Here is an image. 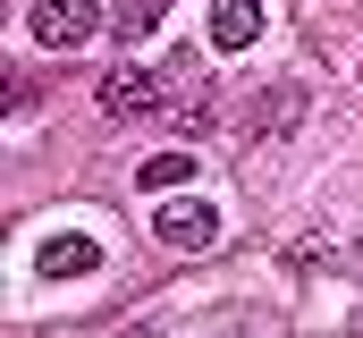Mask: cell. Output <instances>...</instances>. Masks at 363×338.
<instances>
[{
    "label": "cell",
    "instance_id": "cell-1",
    "mask_svg": "<svg viewBox=\"0 0 363 338\" xmlns=\"http://www.w3.org/2000/svg\"><path fill=\"white\" fill-rule=\"evenodd\" d=\"M93 102H101V119H110V127H144V119H161V110H169V102H161V84L144 77L135 60H118V68L101 77Z\"/></svg>",
    "mask_w": 363,
    "mask_h": 338
},
{
    "label": "cell",
    "instance_id": "cell-4",
    "mask_svg": "<svg viewBox=\"0 0 363 338\" xmlns=\"http://www.w3.org/2000/svg\"><path fill=\"white\" fill-rule=\"evenodd\" d=\"M304 84L296 77H279V84H262L254 102H245V136H287V127H304Z\"/></svg>",
    "mask_w": 363,
    "mask_h": 338
},
{
    "label": "cell",
    "instance_id": "cell-9",
    "mask_svg": "<svg viewBox=\"0 0 363 338\" xmlns=\"http://www.w3.org/2000/svg\"><path fill=\"white\" fill-rule=\"evenodd\" d=\"M169 0H118V43H135V34H152V17H161Z\"/></svg>",
    "mask_w": 363,
    "mask_h": 338
},
{
    "label": "cell",
    "instance_id": "cell-7",
    "mask_svg": "<svg viewBox=\"0 0 363 338\" xmlns=\"http://www.w3.org/2000/svg\"><path fill=\"white\" fill-rule=\"evenodd\" d=\"M262 34V0H211V51H245Z\"/></svg>",
    "mask_w": 363,
    "mask_h": 338
},
{
    "label": "cell",
    "instance_id": "cell-10",
    "mask_svg": "<svg viewBox=\"0 0 363 338\" xmlns=\"http://www.w3.org/2000/svg\"><path fill=\"white\" fill-rule=\"evenodd\" d=\"M355 338H363V313H355Z\"/></svg>",
    "mask_w": 363,
    "mask_h": 338
},
{
    "label": "cell",
    "instance_id": "cell-6",
    "mask_svg": "<svg viewBox=\"0 0 363 338\" xmlns=\"http://www.w3.org/2000/svg\"><path fill=\"white\" fill-rule=\"evenodd\" d=\"M34 271H43V279H93V271H101V246H93V237H43Z\"/></svg>",
    "mask_w": 363,
    "mask_h": 338
},
{
    "label": "cell",
    "instance_id": "cell-8",
    "mask_svg": "<svg viewBox=\"0 0 363 338\" xmlns=\"http://www.w3.org/2000/svg\"><path fill=\"white\" fill-rule=\"evenodd\" d=\"M135 178H144V186H152V195H178L186 178H194V153H152V161L135 169Z\"/></svg>",
    "mask_w": 363,
    "mask_h": 338
},
{
    "label": "cell",
    "instance_id": "cell-2",
    "mask_svg": "<svg viewBox=\"0 0 363 338\" xmlns=\"http://www.w3.org/2000/svg\"><path fill=\"white\" fill-rule=\"evenodd\" d=\"M101 34V0H34V43L43 51H85Z\"/></svg>",
    "mask_w": 363,
    "mask_h": 338
},
{
    "label": "cell",
    "instance_id": "cell-5",
    "mask_svg": "<svg viewBox=\"0 0 363 338\" xmlns=\"http://www.w3.org/2000/svg\"><path fill=\"white\" fill-rule=\"evenodd\" d=\"M169 119L178 127H211L220 119V102H211V84H203V68L178 51V68H169Z\"/></svg>",
    "mask_w": 363,
    "mask_h": 338
},
{
    "label": "cell",
    "instance_id": "cell-3",
    "mask_svg": "<svg viewBox=\"0 0 363 338\" xmlns=\"http://www.w3.org/2000/svg\"><path fill=\"white\" fill-rule=\"evenodd\" d=\"M152 237H161L169 254H211L220 246V212H211V203H161Z\"/></svg>",
    "mask_w": 363,
    "mask_h": 338
}]
</instances>
